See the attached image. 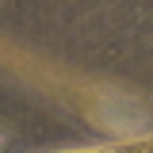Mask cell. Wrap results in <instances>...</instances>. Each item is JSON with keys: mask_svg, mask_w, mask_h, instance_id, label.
<instances>
[{"mask_svg": "<svg viewBox=\"0 0 153 153\" xmlns=\"http://www.w3.org/2000/svg\"><path fill=\"white\" fill-rule=\"evenodd\" d=\"M92 153H153V142H130V146H111V149H92Z\"/></svg>", "mask_w": 153, "mask_h": 153, "instance_id": "1", "label": "cell"}]
</instances>
